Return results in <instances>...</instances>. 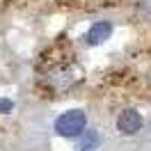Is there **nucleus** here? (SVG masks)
<instances>
[{"label": "nucleus", "instance_id": "nucleus-2", "mask_svg": "<svg viewBox=\"0 0 151 151\" xmlns=\"http://www.w3.org/2000/svg\"><path fill=\"white\" fill-rule=\"evenodd\" d=\"M117 128L124 133V135H135V133L142 128V117L137 110H133V108H128V110H124L122 114H119V119H117Z\"/></svg>", "mask_w": 151, "mask_h": 151}, {"label": "nucleus", "instance_id": "nucleus-4", "mask_svg": "<svg viewBox=\"0 0 151 151\" xmlns=\"http://www.w3.org/2000/svg\"><path fill=\"white\" fill-rule=\"evenodd\" d=\"M96 147H99V135H96V131H83L78 135V147H76V151H96Z\"/></svg>", "mask_w": 151, "mask_h": 151}, {"label": "nucleus", "instance_id": "nucleus-3", "mask_svg": "<svg viewBox=\"0 0 151 151\" xmlns=\"http://www.w3.org/2000/svg\"><path fill=\"white\" fill-rule=\"evenodd\" d=\"M110 35H112V23H108V21H99V23H94L92 28H89V32H87V44H92V46H96V44H103L105 39H110Z\"/></svg>", "mask_w": 151, "mask_h": 151}, {"label": "nucleus", "instance_id": "nucleus-5", "mask_svg": "<svg viewBox=\"0 0 151 151\" xmlns=\"http://www.w3.org/2000/svg\"><path fill=\"white\" fill-rule=\"evenodd\" d=\"M12 108H14V103L9 99H0V112H9Z\"/></svg>", "mask_w": 151, "mask_h": 151}, {"label": "nucleus", "instance_id": "nucleus-1", "mask_svg": "<svg viewBox=\"0 0 151 151\" xmlns=\"http://www.w3.org/2000/svg\"><path fill=\"white\" fill-rule=\"evenodd\" d=\"M87 117L83 110H66L64 114H60L55 119V133L62 137H78L85 131Z\"/></svg>", "mask_w": 151, "mask_h": 151}]
</instances>
